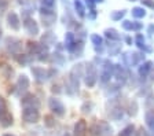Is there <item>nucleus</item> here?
<instances>
[{
  "label": "nucleus",
  "instance_id": "28",
  "mask_svg": "<svg viewBox=\"0 0 154 136\" xmlns=\"http://www.w3.org/2000/svg\"><path fill=\"white\" fill-rule=\"evenodd\" d=\"M45 120H47V122H45V124H47V126H52V125H54V122H51V117H45Z\"/></svg>",
  "mask_w": 154,
  "mask_h": 136
},
{
  "label": "nucleus",
  "instance_id": "9",
  "mask_svg": "<svg viewBox=\"0 0 154 136\" xmlns=\"http://www.w3.org/2000/svg\"><path fill=\"white\" fill-rule=\"evenodd\" d=\"M0 122H2L3 126H10L13 124V117L10 116L7 111H3V114L0 116Z\"/></svg>",
  "mask_w": 154,
  "mask_h": 136
},
{
  "label": "nucleus",
  "instance_id": "31",
  "mask_svg": "<svg viewBox=\"0 0 154 136\" xmlns=\"http://www.w3.org/2000/svg\"><path fill=\"white\" fill-rule=\"evenodd\" d=\"M125 40H127V43H128V44H131V43H132L131 37H127V39H125Z\"/></svg>",
  "mask_w": 154,
  "mask_h": 136
},
{
  "label": "nucleus",
  "instance_id": "34",
  "mask_svg": "<svg viewBox=\"0 0 154 136\" xmlns=\"http://www.w3.org/2000/svg\"><path fill=\"white\" fill-rule=\"evenodd\" d=\"M131 2H135V0H131Z\"/></svg>",
  "mask_w": 154,
  "mask_h": 136
},
{
  "label": "nucleus",
  "instance_id": "33",
  "mask_svg": "<svg viewBox=\"0 0 154 136\" xmlns=\"http://www.w3.org/2000/svg\"><path fill=\"white\" fill-rule=\"evenodd\" d=\"M92 2H94V3H98V2H100V3H102L103 0H92Z\"/></svg>",
  "mask_w": 154,
  "mask_h": 136
},
{
  "label": "nucleus",
  "instance_id": "24",
  "mask_svg": "<svg viewBox=\"0 0 154 136\" xmlns=\"http://www.w3.org/2000/svg\"><path fill=\"white\" fill-rule=\"evenodd\" d=\"M109 52H110V55H117L120 52V47H112V48L109 50Z\"/></svg>",
  "mask_w": 154,
  "mask_h": 136
},
{
  "label": "nucleus",
  "instance_id": "3",
  "mask_svg": "<svg viewBox=\"0 0 154 136\" xmlns=\"http://www.w3.org/2000/svg\"><path fill=\"white\" fill-rule=\"evenodd\" d=\"M96 78H98V73H96V69L92 63L87 66V73H85V84L88 87H94L96 83Z\"/></svg>",
  "mask_w": 154,
  "mask_h": 136
},
{
  "label": "nucleus",
  "instance_id": "29",
  "mask_svg": "<svg viewBox=\"0 0 154 136\" xmlns=\"http://www.w3.org/2000/svg\"><path fill=\"white\" fill-rule=\"evenodd\" d=\"M132 29H136V30L142 29V23H139V22H135V23H134V28H132Z\"/></svg>",
  "mask_w": 154,
  "mask_h": 136
},
{
  "label": "nucleus",
  "instance_id": "20",
  "mask_svg": "<svg viewBox=\"0 0 154 136\" xmlns=\"http://www.w3.org/2000/svg\"><path fill=\"white\" fill-rule=\"evenodd\" d=\"M91 41L95 44V47H99V45H102V37L99 35H92L91 36Z\"/></svg>",
  "mask_w": 154,
  "mask_h": 136
},
{
  "label": "nucleus",
  "instance_id": "7",
  "mask_svg": "<svg viewBox=\"0 0 154 136\" xmlns=\"http://www.w3.org/2000/svg\"><path fill=\"white\" fill-rule=\"evenodd\" d=\"M25 28H26V30H28L30 35H37V32H38V29H37V25H36V22L33 20H28L25 22Z\"/></svg>",
  "mask_w": 154,
  "mask_h": 136
},
{
  "label": "nucleus",
  "instance_id": "8",
  "mask_svg": "<svg viewBox=\"0 0 154 136\" xmlns=\"http://www.w3.org/2000/svg\"><path fill=\"white\" fill-rule=\"evenodd\" d=\"M144 120H146V124L150 128V131L154 132V110H149L144 116Z\"/></svg>",
  "mask_w": 154,
  "mask_h": 136
},
{
  "label": "nucleus",
  "instance_id": "5",
  "mask_svg": "<svg viewBox=\"0 0 154 136\" xmlns=\"http://www.w3.org/2000/svg\"><path fill=\"white\" fill-rule=\"evenodd\" d=\"M114 76L117 78V81L121 83V84H124L127 81V73H125V70L120 65H114Z\"/></svg>",
  "mask_w": 154,
  "mask_h": 136
},
{
  "label": "nucleus",
  "instance_id": "14",
  "mask_svg": "<svg viewBox=\"0 0 154 136\" xmlns=\"http://www.w3.org/2000/svg\"><path fill=\"white\" fill-rule=\"evenodd\" d=\"M132 15H134L135 18H143V17L146 15V11H144L142 7H135L134 10H132Z\"/></svg>",
  "mask_w": 154,
  "mask_h": 136
},
{
  "label": "nucleus",
  "instance_id": "27",
  "mask_svg": "<svg viewBox=\"0 0 154 136\" xmlns=\"http://www.w3.org/2000/svg\"><path fill=\"white\" fill-rule=\"evenodd\" d=\"M7 7V0H0V13Z\"/></svg>",
  "mask_w": 154,
  "mask_h": 136
},
{
  "label": "nucleus",
  "instance_id": "16",
  "mask_svg": "<svg viewBox=\"0 0 154 136\" xmlns=\"http://www.w3.org/2000/svg\"><path fill=\"white\" fill-rule=\"evenodd\" d=\"M33 73H35V74H36V78H37L38 81H43V80H45V73H44V70H43V69L35 68V69H33Z\"/></svg>",
  "mask_w": 154,
  "mask_h": 136
},
{
  "label": "nucleus",
  "instance_id": "21",
  "mask_svg": "<svg viewBox=\"0 0 154 136\" xmlns=\"http://www.w3.org/2000/svg\"><path fill=\"white\" fill-rule=\"evenodd\" d=\"M124 15H125V11L124 10H122V11H117V13H113L112 14V20L119 21V20H121Z\"/></svg>",
  "mask_w": 154,
  "mask_h": 136
},
{
  "label": "nucleus",
  "instance_id": "17",
  "mask_svg": "<svg viewBox=\"0 0 154 136\" xmlns=\"http://www.w3.org/2000/svg\"><path fill=\"white\" fill-rule=\"evenodd\" d=\"M18 85H19V88L22 91H25L26 88L29 87V80L26 78V76H22V77L19 78V81H18Z\"/></svg>",
  "mask_w": 154,
  "mask_h": 136
},
{
  "label": "nucleus",
  "instance_id": "13",
  "mask_svg": "<svg viewBox=\"0 0 154 136\" xmlns=\"http://www.w3.org/2000/svg\"><path fill=\"white\" fill-rule=\"evenodd\" d=\"M112 73L113 71L105 70V69H103L102 74H100V83H102V84H107V83L110 81V77H112Z\"/></svg>",
  "mask_w": 154,
  "mask_h": 136
},
{
  "label": "nucleus",
  "instance_id": "1",
  "mask_svg": "<svg viewBox=\"0 0 154 136\" xmlns=\"http://www.w3.org/2000/svg\"><path fill=\"white\" fill-rule=\"evenodd\" d=\"M91 131H92V133L95 136H112V133H113L112 126L107 122H105V121H99L98 124L92 125L91 126Z\"/></svg>",
  "mask_w": 154,
  "mask_h": 136
},
{
  "label": "nucleus",
  "instance_id": "19",
  "mask_svg": "<svg viewBox=\"0 0 154 136\" xmlns=\"http://www.w3.org/2000/svg\"><path fill=\"white\" fill-rule=\"evenodd\" d=\"M144 55H142V54H138V52H135V54H132L131 55V63L132 65H136L139 61H142L143 59Z\"/></svg>",
  "mask_w": 154,
  "mask_h": 136
},
{
  "label": "nucleus",
  "instance_id": "22",
  "mask_svg": "<svg viewBox=\"0 0 154 136\" xmlns=\"http://www.w3.org/2000/svg\"><path fill=\"white\" fill-rule=\"evenodd\" d=\"M136 45H138L139 48H144V37L142 35L136 36Z\"/></svg>",
  "mask_w": 154,
  "mask_h": 136
},
{
  "label": "nucleus",
  "instance_id": "6",
  "mask_svg": "<svg viewBox=\"0 0 154 136\" xmlns=\"http://www.w3.org/2000/svg\"><path fill=\"white\" fill-rule=\"evenodd\" d=\"M87 131V124L84 120L77 121L76 125H74V136H84Z\"/></svg>",
  "mask_w": 154,
  "mask_h": 136
},
{
  "label": "nucleus",
  "instance_id": "12",
  "mask_svg": "<svg viewBox=\"0 0 154 136\" xmlns=\"http://www.w3.org/2000/svg\"><path fill=\"white\" fill-rule=\"evenodd\" d=\"M105 36L110 40H120V35L117 33L116 29H106L105 30Z\"/></svg>",
  "mask_w": 154,
  "mask_h": 136
},
{
  "label": "nucleus",
  "instance_id": "30",
  "mask_svg": "<svg viewBox=\"0 0 154 136\" xmlns=\"http://www.w3.org/2000/svg\"><path fill=\"white\" fill-rule=\"evenodd\" d=\"M149 32H150V33L154 32V25H150V26H149Z\"/></svg>",
  "mask_w": 154,
  "mask_h": 136
},
{
  "label": "nucleus",
  "instance_id": "26",
  "mask_svg": "<svg viewBox=\"0 0 154 136\" xmlns=\"http://www.w3.org/2000/svg\"><path fill=\"white\" fill-rule=\"evenodd\" d=\"M43 4L47 7H52L55 4V0H43Z\"/></svg>",
  "mask_w": 154,
  "mask_h": 136
},
{
  "label": "nucleus",
  "instance_id": "25",
  "mask_svg": "<svg viewBox=\"0 0 154 136\" xmlns=\"http://www.w3.org/2000/svg\"><path fill=\"white\" fill-rule=\"evenodd\" d=\"M142 4L150 7V8H154V2H151V0H142Z\"/></svg>",
  "mask_w": 154,
  "mask_h": 136
},
{
  "label": "nucleus",
  "instance_id": "4",
  "mask_svg": "<svg viewBox=\"0 0 154 136\" xmlns=\"http://www.w3.org/2000/svg\"><path fill=\"white\" fill-rule=\"evenodd\" d=\"M50 109H51L57 116H63L65 114V107H63V104H62V102L55 99V98L50 101Z\"/></svg>",
  "mask_w": 154,
  "mask_h": 136
},
{
  "label": "nucleus",
  "instance_id": "35",
  "mask_svg": "<svg viewBox=\"0 0 154 136\" xmlns=\"http://www.w3.org/2000/svg\"><path fill=\"white\" fill-rule=\"evenodd\" d=\"M65 136H69V135H65Z\"/></svg>",
  "mask_w": 154,
  "mask_h": 136
},
{
  "label": "nucleus",
  "instance_id": "18",
  "mask_svg": "<svg viewBox=\"0 0 154 136\" xmlns=\"http://www.w3.org/2000/svg\"><path fill=\"white\" fill-rule=\"evenodd\" d=\"M74 7H76V10H77V13H79V15L83 18V17H84V7H83V4H81L80 0H76V2H74Z\"/></svg>",
  "mask_w": 154,
  "mask_h": 136
},
{
  "label": "nucleus",
  "instance_id": "15",
  "mask_svg": "<svg viewBox=\"0 0 154 136\" xmlns=\"http://www.w3.org/2000/svg\"><path fill=\"white\" fill-rule=\"evenodd\" d=\"M135 132V126L134 125H128L125 126L124 129L120 132V136H132V133Z\"/></svg>",
  "mask_w": 154,
  "mask_h": 136
},
{
  "label": "nucleus",
  "instance_id": "32",
  "mask_svg": "<svg viewBox=\"0 0 154 136\" xmlns=\"http://www.w3.org/2000/svg\"><path fill=\"white\" fill-rule=\"evenodd\" d=\"M132 136H140V133H139V132H136V131H135V132L132 133Z\"/></svg>",
  "mask_w": 154,
  "mask_h": 136
},
{
  "label": "nucleus",
  "instance_id": "10",
  "mask_svg": "<svg viewBox=\"0 0 154 136\" xmlns=\"http://www.w3.org/2000/svg\"><path fill=\"white\" fill-rule=\"evenodd\" d=\"M151 66H153V63H151V62H144L143 65L139 68V74H140L142 77H146V76H147V73L151 70Z\"/></svg>",
  "mask_w": 154,
  "mask_h": 136
},
{
  "label": "nucleus",
  "instance_id": "23",
  "mask_svg": "<svg viewBox=\"0 0 154 136\" xmlns=\"http://www.w3.org/2000/svg\"><path fill=\"white\" fill-rule=\"evenodd\" d=\"M122 28H124L125 30H132L134 22H131V21H124V22H122Z\"/></svg>",
  "mask_w": 154,
  "mask_h": 136
},
{
  "label": "nucleus",
  "instance_id": "11",
  "mask_svg": "<svg viewBox=\"0 0 154 136\" xmlns=\"http://www.w3.org/2000/svg\"><path fill=\"white\" fill-rule=\"evenodd\" d=\"M8 23L10 26L13 28V29H18L19 28V21H18V17H17V14L11 13L8 15Z\"/></svg>",
  "mask_w": 154,
  "mask_h": 136
},
{
  "label": "nucleus",
  "instance_id": "2",
  "mask_svg": "<svg viewBox=\"0 0 154 136\" xmlns=\"http://www.w3.org/2000/svg\"><path fill=\"white\" fill-rule=\"evenodd\" d=\"M38 117H40V114H38L37 107H25V110L22 113V118L26 122H36L38 120Z\"/></svg>",
  "mask_w": 154,
  "mask_h": 136
}]
</instances>
